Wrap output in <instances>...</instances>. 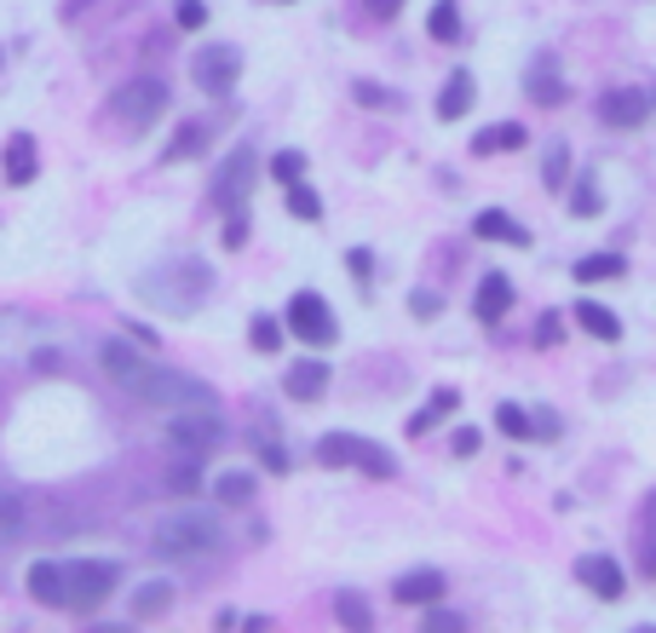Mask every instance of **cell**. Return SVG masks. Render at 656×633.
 <instances>
[{
	"mask_svg": "<svg viewBox=\"0 0 656 633\" xmlns=\"http://www.w3.org/2000/svg\"><path fill=\"white\" fill-rule=\"evenodd\" d=\"M150 553L156 558H173V564H202V558H214L225 553V518L214 507H202V502H185V507H173L156 518L150 530Z\"/></svg>",
	"mask_w": 656,
	"mask_h": 633,
	"instance_id": "obj_1",
	"label": "cell"
},
{
	"mask_svg": "<svg viewBox=\"0 0 656 633\" xmlns=\"http://www.w3.org/2000/svg\"><path fill=\"white\" fill-rule=\"evenodd\" d=\"M138 294H150V299H161L167 311L190 317L202 299L214 294V271H207L202 259H167V265H156L150 277H138Z\"/></svg>",
	"mask_w": 656,
	"mask_h": 633,
	"instance_id": "obj_2",
	"label": "cell"
},
{
	"mask_svg": "<svg viewBox=\"0 0 656 633\" xmlns=\"http://www.w3.org/2000/svg\"><path fill=\"white\" fill-rule=\"evenodd\" d=\"M138 404H150V409H219V392L207 386V380H190L179 369H167V363H150L145 380L133 386Z\"/></svg>",
	"mask_w": 656,
	"mask_h": 633,
	"instance_id": "obj_3",
	"label": "cell"
},
{
	"mask_svg": "<svg viewBox=\"0 0 656 633\" xmlns=\"http://www.w3.org/2000/svg\"><path fill=\"white\" fill-rule=\"evenodd\" d=\"M121 587V564L116 558H69L63 564V611H98L104 599Z\"/></svg>",
	"mask_w": 656,
	"mask_h": 633,
	"instance_id": "obj_4",
	"label": "cell"
},
{
	"mask_svg": "<svg viewBox=\"0 0 656 633\" xmlns=\"http://www.w3.org/2000/svg\"><path fill=\"white\" fill-rule=\"evenodd\" d=\"M317 461L323 466H358L369 478H398V455L374 438H358V432H329L317 444Z\"/></svg>",
	"mask_w": 656,
	"mask_h": 633,
	"instance_id": "obj_5",
	"label": "cell"
},
{
	"mask_svg": "<svg viewBox=\"0 0 656 633\" xmlns=\"http://www.w3.org/2000/svg\"><path fill=\"white\" fill-rule=\"evenodd\" d=\"M283 328L294 340H305L311 352H329L334 340H340V323H334V311H329V299L317 294V288H300L288 306H283Z\"/></svg>",
	"mask_w": 656,
	"mask_h": 633,
	"instance_id": "obj_6",
	"label": "cell"
},
{
	"mask_svg": "<svg viewBox=\"0 0 656 633\" xmlns=\"http://www.w3.org/2000/svg\"><path fill=\"white\" fill-rule=\"evenodd\" d=\"M167 105H173V87H167L161 76H133V81H121V87L110 92V116H116L121 127H150Z\"/></svg>",
	"mask_w": 656,
	"mask_h": 633,
	"instance_id": "obj_7",
	"label": "cell"
},
{
	"mask_svg": "<svg viewBox=\"0 0 656 633\" xmlns=\"http://www.w3.org/2000/svg\"><path fill=\"white\" fill-rule=\"evenodd\" d=\"M167 444L179 449V455H207V449H219L225 444V421L219 409H173L167 415Z\"/></svg>",
	"mask_w": 656,
	"mask_h": 633,
	"instance_id": "obj_8",
	"label": "cell"
},
{
	"mask_svg": "<svg viewBox=\"0 0 656 633\" xmlns=\"http://www.w3.org/2000/svg\"><path fill=\"white\" fill-rule=\"evenodd\" d=\"M236 76H242V52H236V47L214 41V47H196V52H190V81H196L207 98H231Z\"/></svg>",
	"mask_w": 656,
	"mask_h": 633,
	"instance_id": "obj_9",
	"label": "cell"
},
{
	"mask_svg": "<svg viewBox=\"0 0 656 633\" xmlns=\"http://www.w3.org/2000/svg\"><path fill=\"white\" fill-rule=\"evenodd\" d=\"M254 185H260V156H254V145H236L219 161V174H214V202L219 208H242Z\"/></svg>",
	"mask_w": 656,
	"mask_h": 633,
	"instance_id": "obj_10",
	"label": "cell"
},
{
	"mask_svg": "<svg viewBox=\"0 0 656 633\" xmlns=\"http://www.w3.org/2000/svg\"><path fill=\"white\" fill-rule=\"evenodd\" d=\"M156 357H145V346H138L133 335H110V340H98V369L110 375L127 397H133V386L145 380V369H150Z\"/></svg>",
	"mask_w": 656,
	"mask_h": 633,
	"instance_id": "obj_11",
	"label": "cell"
},
{
	"mask_svg": "<svg viewBox=\"0 0 656 633\" xmlns=\"http://www.w3.org/2000/svg\"><path fill=\"white\" fill-rule=\"evenodd\" d=\"M594 116H599L605 127H616V132H634V127H645V116H650V92H645V87H610V92H599Z\"/></svg>",
	"mask_w": 656,
	"mask_h": 633,
	"instance_id": "obj_12",
	"label": "cell"
},
{
	"mask_svg": "<svg viewBox=\"0 0 656 633\" xmlns=\"http://www.w3.org/2000/svg\"><path fill=\"white\" fill-rule=\"evenodd\" d=\"M576 582L587 593H599V599H621V593H628V571H621L610 553H581L576 558Z\"/></svg>",
	"mask_w": 656,
	"mask_h": 633,
	"instance_id": "obj_13",
	"label": "cell"
},
{
	"mask_svg": "<svg viewBox=\"0 0 656 633\" xmlns=\"http://www.w3.org/2000/svg\"><path fill=\"white\" fill-rule=\"evenodd\" d=\"M507 311H512V277L507 271H483L478 277V294H472V317L483 328H496Z\"/></svg>",
	"mask_w": 656,
	"mask_h": 633,
	"instance_id": "obj_14",
	"label": "cell"
},
{
	"mask_svg": "<svg viewBox=\"0 0 656 633\" xmlns=\"http://www.w3.org/2000/svg\"><path fill=\"white\" fill-rule=\"evenodd\" d=\"M525 92L536 98V105H565L570 87H565V70H559V52H536V58H530Z\"/></svg>",
	"mask_w": 656,
	"mask_h": 633,
	"instance_id": "obj_15",
	"label": "cell"
},
{
	"mask_svg": "<svg viewBox=\"0 0 656 633\" xmlns=\"http://www.w3.org/2000/svg\"><path fill=\"white\" fill-rule=\"evenodd\" d=\"M283 392L294 397V404H317V397L329 392V357H300V363H288Z\"/></svg>",
	"mask_w": 656,
	"mask_h": 633,
	"instance_id": "obj_16",
	"label": "cell"
},
{
	"mask_svg": "<svg viewBox=\"0 0 656 633\" xmlns=\"http://www.w3.org/2000/svg\"><path fill=\"white\" fill-rule=\"evenodd\" d=\"M443 593H449L443 571H403V576L392 582V599H398V605H438Z\"/></svg>",
	"mask_w": 656,
	"mask_h": 633,
	"instance_id": "obj_17",
	"label": "cell"
},
{
	"mask_svg": "<svg viewBox=\"0 0 656 633\" xmlns=\"http://www.w3.org/2000/svg\"><path fill=\"white\" fill-rule=\"evenodd\" d=\"M23 587H29L35 605L63 611V564H58V558H35V564H29V576H23Z\"/></svg>",
	"mask_w": 656,
	"mask_h": 633,
	"instance_id": "obj_18",
	"label": "cell"
},
{
	"mask_svg": "<svg viewBox=\"0 0 656 633\" xmlns=\"http://www.w3.org/2000/svg\"><path fill=\"white\" fill-rule=\"evenodd\" d=\"M472 237H483V243H512V248H530V230L518 225L507 208H483V214L472 219Z\"/></svg>",
	"mask_w": 656,
	"mask_h": 633,
	"instance_id": "obj_19",
	"label": "cell"
},
{
	"mask_svg": "<svg viewBox=\"0 0 656 633\" xmlns=\"http://www.w3.org/2000/svg\"><path fill=\"white\" fill-rule=\"evenodd\" d=\"M0 161H7V185H35V174H41V150H35L29 132H12Z\"/></svg>",
	"mask_w": 656,
	"mask_h": 633,
	"instance_id": "obj_20",
	"label": "cell"
},
{
	"mask_svg": "<svg viewBox=\"0 0 656 633\" xmlns=\"http://www.w3.org/2000/svg\"><path fill=\"white\" fill-rule=\"evenodd\" d=\"M456 404H461V392H456V386H438V392L427 397V409H414V415L403 421V432H409V438H427V432H432L443 415H456Z\"/></svg>",
	"mask_w": 656,
	"mask_h": 633,
	"instance_id": "obj_21",
	"label": "cell"
},
{
	"mask_svg": "<svg viewBox=\"0 0 656 633\" xmlns=\"http://www.w3.org/2000/svg\"><path fill=\"white\" fill-rule=\"evenodd\" d=\"M472 105H478V81H472L467 70H456V76L443 81V92H438V116H443V121H461Z\"/></svg>",
	"mask_w": 656,
	"mask_h": 633,
	"instance_id": "obj_22",
	"label": "cell"
},
{
	"mask_svg": "<svg viewBox=\"0 0 656 633\" xmlns=\"http://www.w3.org/2000/svg\"><path fill=\"white\" fill-rule=\"evenodd\" d=\"M525 145H530V132L518 121H496L472 139V156H501V150H525Z\"/></svg>",
	"mask_w": 656,
	"mask_h": 633,
	"instance_id": "obj_23",
	"label": "cell"
},
{
	"mask_svg": "<svg viewBox=\"0 0 656 633\" xmlns=\"http://www.w3.org/2000/svg\"><path fill=\"white\" fill-rule=\"evenodd\" d=\"M167 611H173V582H167V576H150L145 587L133 593V616H138V622H156V616H167Z\"/></svg>",
	"mask_w": 656,
	"mask_h": 633,
	"instance_id": "obj_24",
	"label": "cell"
},
{
	"mask_svg": "<svg viewBox=\"0 0 656 633\" xmlns=\"http://www.w3.org/2000/svg\"><path fill=\"white\" fill-rule=\"evenodd\" d=\"M576 323H581L594 340H621V317H616L610 306H599V299H581V306H576Z\"/></svg>",
	"mask_w": 656,
	"mask_h": 633,
	"instance_id": "obj_25",
	"label": "cell"
},
{
	"mask_svg": "<svg viewBox=\"0 0 656 633\" xmlns=\"http://www.w3.org/2000/svg\"><path fill=\"white\" fill-rule=\"evenodd\" d=\"M334 616L352 627V633H374V611H369V599L358 587H340L334 593Z\"/></svg>",
	"mask_w": 656,
	"mask_h": 633,
	"instance_id": "obj_26",
	"label": "cell"
},
{
	"mask_svg": "<svg viewBox=\"0 0 656 633\" xmlns=\"http://www.w3.org/2000/svg\"><path fill=\"white\" fill-rule=\"evenodd\" d=\"M427 36H432V41H443V47H456V41L467 36L456 0H438V7H432V18H427Z\"/></svg>",
	"mask_w": 656,
	"mask_h": 633,
	"instance_id": "obj_27",
	"label": "cell"
},
{
	"mask_svg": "<svg viewBox=\"0 0 656 633\" xmlns=\"http://www.w3.org/2000/svg\"><path fill=\"white\" fill-rule=\"evenodd\" d=\"M202 150H207V121H185V127L167 139L161 161H185V156H202Z\"/></svg>",
	"mask_w": 656,
	"mask_h": 633,
	"instance_id": "obj_28",
	"label": "cell"
},
{
	"mask_svg": "<svg viewBox=\"0 0 656 633\" xmlns=\"http://www.w3.org/2000/svg\"><path fill=\"white\" fill-rule=\"evenodd\" d=\"M639 576L656 582V495H650L645 513H639Z\"/></svg>",
	"mask_w": 656,
	"mask_h": 633,
	"instance_id": "obj_29",
	"label": "cell"
},
{
	"mask_svg": "<svg viewBox=\"0 0 656 633\" xmlns=\"http://www.w3.org/2000/svg\"><path fill=\"white\" fill-rule=\"evenodd\" d=\"M621 271H628V259H621V254H587L576 265V283H616Z\"/></svg>",
	"mask_w": 656,
	"mask_h": 633,
	"instance_id": "obj_30",
	"label": "cell"
},
{
	"mask_svg": "<svg viewBox=\"0 0 656 633\" xmlns=\"http://www.w3.org/2000/svg\"><path fill=\"white\" fill-rule=\"evenodd\" d=\"M541 185H547V190H565V185H570V145H565V139L547 145V156H541Z\"/></svg>",
	"mask_w": 656,
	"mask_h": 633,
	"instance_id": "obj_31",
	"label": "cell"
},
{
	"mask_svg": "<svg viewBox=\"0 0 656 633\" xmlns=\"http://www.w3.org/2000/svg\"><path fill=\"white\" fill-rule=\"evenodd\" d=\"M570 214H576V219H599V179H594V174H581V179L570 185Z\"/></svg>",
	"mask_w": 656,
	"mask_h": 633,
	"instance_id": "obj_32",
	"label": "cell"
},
{
	"mask_svg": "<svg viewBox=\"0 0 656 633\" xmlns=\"http://www.w3.org/2000/svg\"><path fill=\"white\" fill-rule=\"evenodd\" d=\"M18 530H23V495L0 489V547H12V542H18Z\"/></svg>",
	"mask_w": 656,
	"mask_h": 633,
	"instance_id": "obj_33",
	"label": "cell"
},
{
	"mask_svg": "<svg viewBox=\"0 0 656 633\" xmlns=\"http://www.w3.org/2000/svg\"><path fill=\"white\" fill-rule=\"evenodd\" d=\"M496 426L507 432V438H518V444L536 438V421L525 415V404H496Z\"/></svg>",
	"mask_w": 656,
	"mask_h": 633,
	"instance_id": "obj_34",
	"label": "cell"
},
{
	"mask_svg": "<svg viewBox=\"0 0 656 633\" xmlns=\"http://www.w3.org/2000/svg\"><path fill=\"white\" fill-rule=\"evenodd\" d=\"M167 489H173V495H196V489H202V466H196V455H179V461L167 466Z\"/></svg>",
	"mask_w": 656,
	"mask_h": 633,
	"instance_id": "obj_35",
	"label": "cell"
},
{
	"mask_svg": "<svg viewBox=\"0 0 656 633\" xmlns=\"http://www.w3.org/2000/svg\"><path fill=\"white\" fill-rule=\"evenodd\" d=\"M214 495H219L225 507H242V502H254V473H219Z\"/></svg>",
	"mask_w": 656,
	"mask_h": 633,
	"instance_id": "obj_36",
	"label": "cell"
},
{
	"mask_svg": "<svg viewBox=\"0 0 656 633\" xmlns=\"http://www.w3.org/2000/svg\"><path fill=\"white\" fill-rule=\"evenodd\" d=\"M288 214L305 219V225H317V219H323V196H317V190H305V179L288 185Z\"/></svg>",
	"mask_w": 656,
	"mask_h": 633,
	"instance_id": "obj_37",
	"label": "cell"
},
{
	"mask_svg": "<svg viewBox=\"0 0 656 633\" xmlns=\"http://www.w3.org/2000/svg\"><path fill=\"white\" fill-rule=\"evenodd\" d=\"M271 179L283 185V190L300 185V179H305V156H300V150H276V156H271Z\"/></svg>",
	"mask_w": 656,
	"mask_h": 633,
	"instance_id": "obj_38",
	"label": "cell"
},
{
	"mask_svg": "<svg viewBox=\"0 0 656 633\" xmlns=\"http://www.w3.org/2000/svg\"><path fill=\"white\" fill-rule=\"evenodd\" d=\"M248 340H254V352H265V357H271V352H283V323H276L271 311H265V317H254Z\"/></svg>",
	"mask_w": 656,
	"mask_h": 633,
	"instance_id": "obj_39",
	"label": "cell"
},
{
	"mask_svg": "<svg viewBox=\"0 0 656 633\" xmlns=\"http://www.w3.org/2000/svg\"><path fill=\"white\" fill-rule=\"evenodd\" d=\"M409 311H414V317H421V323H432V317L443 311V299H438L432 288H414V294H409Z\"/></svg>",
	"mask_w": 656,
	"mask_h": 633,
	"instance_id": "obj_40",
	"label": "cell"
},
{
	"mask_svg": "<svg viewBox=\"0 0 656 633\" xmlns=\"http://www.w3.org/2000/svg\"><path fill=\"white\" fill-rule=\"evenodd\" d=\"M565 340V323H559V311H541V323H536V346L547 352V346H559Z\"/></svg>",
	"mask_w": 656,
	"mask_h": 633,
	"instance_id": "obj_41",
	"label": "cell"
},
{
	"mask_svg": "<svg viewBox=\"0 0 656 633\" xmlns=\"http://www.w3.org/2000/svg\"><path fill=\"white\" fill-rule=\"evenodd\" d=\"M173 18H179V29H202V23H207V0H179V7H173Z\"/></svg>",
	"mask_w": 656,
	"mask_h": 633,
	"instance_id": "obj_42",
	"label": "cell"
},
{
	"mask_svg": "<svg viewBox=\"0 0 656 633\" xmlns=\"http://www.w3.org/2000/svg\"><path fill=\"white\" fill-rule=\"evenodd\" d=\"M260 461L271 466V473H288V449L276 444V438H260Z\"/></svg>",
	"mask_w": 656,
	"mask_h": 633,
	"instance_id": "obj_43",
	"label": "cell"
},
{
	"mask_svg": "<svg viewBox=\"0 0 656 633\" xmlns=\"http://www.w3.org/2000/svg\"><path fill=\"white\" fill-rule=\"evenodd\" d=\"M421 627H438V633H449V627H467V616H456V611H438V605H427Z\"/></svg>",
	"mask_w": 656,
	"mask_h": 633,
	"instance_id": "obj_44",
	"label": "cell"
},
{
	"mask_svg": "<svg viewBox=\"0 0 656 633\" xmlns=\"http://www.w3.org/2000/svg\"><path fill=\"white\" fill-rule=\"evenodd\" d=\"M219 243H225V248H242V243H248V219H242V208H231V225H225Z\"/></svg>",
	"mask_w": 656,
	"mask_h": 633,
	"instance_id": "obj_45",
	"label": "cell"
},
{
	"mask_svg": "<svg viewBox=\"0 0 656 633\" xmlns=\"http://www.w3.org/2000/svg\"><path fill=\"white\" fill-rule=\"evenodd\" d=\"M478 444H483V432H478V426H461L456 438H449V449H456V455H478Z\"/></svg>",
	"mask_w": 656,
	"mask_h": 633,
	"instance_id": "obj_46",
	"label": "cell"
},
{
	"mask_svg": "<svg viewBox=\"0 0 656 633\" xmlns=\"http://www.w3.org/2000/svg\"><path fill=\"white\" fill-rule=\"evenodd\" d=\"M352 92H358V105H398V98H392L386 87H369V81H358Z\"/></svg>",
	"mask_w": 656,
	"mask_h": 633,
	"instance_id": "obj_47",
	"label": "cell"
},
{
	"mask_svg": "<svg viewBox=\"0 0 656 633\" xmlns=\"http://www.w3.org/2000/svg\"><path fill=\"white\" fill-rule=\"evenodd\" d=\"M345 265H352L358 283H369V248H352V254H345Z\"/></svg>",
	"mask_w": 656,
	"mask_h": 633,
	"instance_id": "obj_48",
	"label": "cell"
},
{
	"mask_svg": "<svg viewBox=\"0 0 656 633\" xmlns=\"http://www.w3.org/2000/svg\"><path fill=\"white\" fill-rule=\"evenodd\" d=\"M127 335L138 340V346H145V352H156L161 340H156V328H145V323H127Z\"/></svg>",
	"mask_w": 656,
	"mask_h": 633,
	"instance_id": "obj_49",
	"label": "cell"
},
{
	"mask_svg": "<svg viewBox=\"0 0 656 633\" xmlns=\"http://www.w3.org/2000/svg\"><path fill=\"white\" fill-rule=\"evenodd\" d=\"M369 7H374V18H398L403 0H369Z\"/></svg>",
	"mask_w": 656,
	"mask_h": 633,
	"instance_id": "obj_50",
	"label": "cell"
},
{
	"mask_svg": "<svg viewBox=\"0 0 656 633\" xmlns=\"http://www.w3.org/2000/svg\"><path fill=\"white\" fill-rule=\"evenodd\" d=\"M81 7H87V0H69V7H63V18H81Z\"/></svg>",
	"mask_w": 656,
	"mask_h": 633,
	"instance_id": "obj_51",
	"label": "cell"
}]
</instances>
